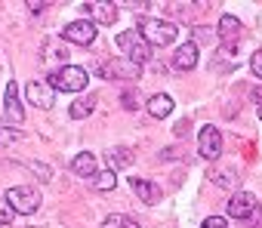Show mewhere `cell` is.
<instances>
[{"label":"cell","instance_id":"cell-1","mask_svg":"<svg viewBox=\"0 0 262 228\" xmlns=\"http://www.w3.org/2000/svg\"><path fill=\"white\" fill-rule=\"evenodd\" d=\"M114 43H117V50H120L129 62H136V65H145V62L151 59V43L139 34V28H136V31H120V34L114 37Z\"/></svg>","mask_w":262,"mask_h":228},{"label":"cell","instance_id":"cell-2","mask_svg":"<svg viewBox=\"0 0 262 228\" xmlns=\"http://www.w3.org/2000/svg\"><path fill=\"white\" fill-rule=\"evenodd\" d=\"M139 34L151 43V47H170L176 37H179V28L173 22H164V19H139Z\"/></svg>","mask_w":262,"mask_h":228},{"label":"cell","instance_id":"cell-3","mask_svg":"<svg viewBox=\"0 0 262 228\" xmlns=\"http://www.w3.org/2000/svg\"><path fill=\"white\" fill-rule=\"evenodd\" d=\"M47 80H50L53 89H59V93H80V89L90 83V74H86V68H80V65H65V68H56Z\"/></svg>","mask_w":262,"mask_h":228},{"label":"cell","instance_id":"cell-4","mask_svg":"<svg viewBox=\"0 0 262 228\" xmlns=\"http://www.w3.org/2000/svg\"><path fill=\"white\" fill-rule=\"evenodd\" d=\"M99 74L105 77V80H136L139 74H142V65H136V62H129L126 56H120V59H111V62H102L99 65Z\"/></svg>","mask_w":262,"mask_h":228},{"label":"cell","instance_id":"cell-5","mask_svg":"<svg viewBox=\"0 0 262 228\" xmlns=\"http://www.w3.org/2000/svg\"><path fill=\"white\" fill-rule=\"evenodd\" d=\"M4 197H7L10 207H13L16 213H22V216H31V213L40 207V194H37V188H28V185H16V188H10Z\"/></svg>","mask_w":262,"mask_h":228},{"label":"cell","instance_id":"cell-6","mask_svg":"<svg viewBox=\"0 0 262 228\" xmlns=\"http://www.w3.org/2000/svg\"><path fill=\"white\" fill-rule=\"evenodd\" d=\"M216 37L222 40V56H228V53H234L237 50V43H241V22L234 19V16H222L219 19V25H216Z\"/></svg>","mask_w":262,"mask_h":228},{"label":"cell","instance_id":"cell-7","mask_svg":"<svg viewBox=\"0 0 262 228\" xmlns=\"http://www.w3.org/2000/svg\"><path fill=\"white\" fill-rule=\"evenodd\" d=\"M62 40L77 43V47H90V43L96 40V22H90V19H74V22H68L65 31H62Z\"/></svg>","mask_w":262,"mask_h":228},{"label":"cell","instance_id":"cell-8","mask_svg":"<svg viewBox=\"0 0 262 228\" xmlns=\"http://www.w3.org/2000/svg\"><path fill=\"white\" fill-rule=\"evenodd\" d=\"M198 151H201L204 161H219V157H222V133H219L213 124H207V127L198 133Z\"/></svg>","mask_w":262,"mask_h":228},{"label":"cell","instance_id":"cell-9","mask_svg":"<svg viewBox=\"0 0 262 228\" xmlns=\"http://www.w3.org/2000/svg\"><path fill=\"white\" fill-rule=\"evenodd\" d=\"M256 210H259V200H256L250 191H237V194H231V200H228V207H225V213H228L231 219H237V222H247Z\"/></svg>","mask_w":262,"mask_h":228},{"label":"cell","instance_id":"cell-10","mask_svg":"<svg viewBox=\"0 0 262 228\" xmlns=\"http://www.w3.org/2000/svg\"><path fill=\"white\" fill-rule=\"evenodd\" d=\"M80 10L90 16V22L96 25H114L117 19V4H111V0H93V4H80Z\"/></svg>","mask_w":262,"mask_h":228},{"label":"cell","instance_id":"cell-11","mask_svg":"<svg viewBox=\"0 0 262 228\" xmlns=\"http://www.w3.org/2000/svg\"><path fill=\"white\" fill-rule=\"evenodd\" d=\"M25 93H28V102L37 105V108H43V111L56 105V89H53L50 80H31Z\"/></svg>","mask_w":262,"mask_h":228},{"label":"cell","instance_id":"cell-12","mask_svg":"<svg viewBox=\"0 0 262 228\" xmlns=\"http://www.w3.org/2000/svg\"><path fill=\"white\" fill-rule=\"evenodd\" d=\"M7 121L16 127V124H22L25 121V108H22V99H19V86H16V80L7 86Z\"/></svg>","mask_w":262,"mask_h":228},{"label":"cell","instance_id":"cell-13","mask_svg":"<svg viewBox=\"0 0 262 228\" xmlns=\"http://www.w3.org/2000/svg\"><path fill=\"white\" fill-rule=\"evenodd\" d=\"M194 65H198V43L188 40V43H182V47L173 53V68H176V71H191Z\"/></svg>","mask_w":262,"mask_h":228},{"label":"cell","instance_id":"cell-14","mask_svg":"<svg viewBox=\"0 0 262 228\" xmlns=\"http://www.w3.org/2000/svg\"><path fill=\"white\" fill-rule=\"evenodd\" d=\"M40 56H43V62H50V65H56V62L68 65V47H65V40H59V37H50V40L43 43Z\"/></svg>","mask_w":262,"mask_h":228},{"label":"cell","instance_id":"cell-15","mask_svg":"<svg viewBox=\"0 0 262 228\" xmlns=\"http://www.w3.org/2000/svg\"><path fill=\"white\" fill-rule=\"evenodd\" d=\"M129 188H133V194L142 200V203H158L161 200V188L148 179H129Z\"/></svg>","mask_w":262,"mask_h":228},{"label":"cell","instance_id":"cell-16","mask_svg":"<svg viewBox=\"0 0 262 228\" xmlns=\"http://www.w3.org/2000/svg\"><path fill=\"white\" fill-rule=\"evenodd\" d=\"M71 170H74L77 176H83V179H93V176H99V161H96V154L80 151V154L71 161Z\"/></svg>","mask_w":262,"mask_h":228},{"label":"cell","instance_id":"cell-17","mask_svg":"<svg viewBox=\"0 0 262 228\" xmlns=\"http://www.w3.org/2000/svg\"><path fill=\"white\" fill-rule=\"evenodd\" d=\"M170 111H173V99L167 93H155L148 99V114H151V118H167Z\"/></svg>","mask_w":262,"mask_h":228},{"label":"cell","instance_id":"cell-18","mask_svg":"<svg viewBox=\"0 0 262 228\" xmlns=\"http://www.w3.org/2000/svg\"><path fill=\"white\" fill-rule=\"evenodd\" d=\"M133 164V148H126V145H120V148H111L108 151V167L117 173V170H123V167H129Z\"/></svg>","mask_w":262,"mask_h":228},{"label":"cell","instance_id":"cell-19","mask_svg":"<svg viewBox=\"0 0 262 228\" xmlns=\"http://www.w3.org/2000/svg\"><path fill=\"white\" fill-rule=\"evenodd\" d=\"M93 108H96V96H83V99H74L71 102L68 114H71L74 121H83V118H90V114H93Z\"/></svg>","mask_w":262,"mask_h":228},{"label":"cell","instance_id":"cell-20","mask_svg":"<svg viewBox=\"0 0 262 228\" xmlns=\"http://www.w3.org/2000/svg\"><path fill=\"white\" fill-rule=\"evenodd\" d=\"M210 179H213L219 188H228V191H234V194H237L241 179H237V173H234V170H213V173H210Z\"/></svg>","mask_w":262,"mask_h":228},{"label":"cell","instance_id":"cell-21","mask_svg":"<svg viewBox=\"0 0 262 228\" xmlns=\"http://www.w3.org/2000/svg\"><path fill=\"white\" fill-rule=\"evenodd\" d=\"M90 185H93L96 191H114V185H117V173H114V170H105V173L93 176Z\"/></svg>","mask_w":262,"mask_h":228},{"label":"cell","instance_id":"cell-22","mask_svg":"<svg viewBox=\"0 0 262 228\" xmlns=\"http://www.w3.org/2000/svg\"><path fill=\"white\" fill-rule=\"evenodd\" d=\"M99 228H139V222H133L129 216H123V213H114V216H105Z\"/></svg>","mask_w":262,"mask_h":228},{"label":"cell","instance_id":"cell-23","mask_svg":"<svg viewBox=\"0 0 262 228\" xmlns=\"http://www.w3.org/2000/svg\"><path fill=\"white\" fill-rule=\"evenodd\" d=\"M13 213H16V210L10 207V200H7V197H0V228H7V225L13 222Z\"/></svg>","mask_w":262,"mask_h":228},{"label":"cell","instance_id":"cell-24","mask_svg":"<svg viewBox=\"0 0 262 228\" xmlns=\"http://www.w3.org/2000/svg\"><path fill=\"white\" fill-rule=\"evenodd\" d=\"M213 37H216V31L213 28H194V43H213Z\"/></svg>","mask_w":262,"mask_h":228},{"label":"cell","instance_id":"cell-25","mask_svg":"<svg viewBox=\"0 0 262 228\" xmlns=\"http://www.w3.org/2000/svg\"><path fill=\"white\" fill-rule=\"evenodd\" d=\"M28 167H31V170L40 176V182H50V179H53V170H50L47 164H37V161H34V164H28Z\"/></svg>","mask_w":262,"mask_h":228},{"label":"cell","instance_id":"cell-26","mask_svg":"<svg viewBox=\"0 0 262 228\" xmlns=\"http://www.w3.org/2000/svg\"><path fill=\"white\" fill-rule=\"evenodd\" d=\"M250 71H253V74L262 80V50H256V53L250 56Z\"/></svg>","mask_w":262,"mask_h":228},{"label":"cell","instance_id":"cell-27","mask_svg":"<svg viewBox=\"0 0 262 228\" xmlns=\"http://www.w3.org/2000/svg\"><path fill=\"white\" fill-rule=\"evenodd\" d=\"M120 102H123V108H126V111H136V108H139V105H136L139 99H136V93H133V89H126V93L120 96Z\"/></svg>","mask_w":262,"mask_h":228},{"label":"cell","instance_id":"cell-28","mask_svg":"<svg viewBox=\"0 0 262 228\" xmlns=\"http://www.w3.org/2000/svg\"><path fill=\"white\" fill-rule=\"evenodd\" d=\"M201 228H228V222H225V216H207Z\"/></svg>","mask_w":262,"mask_h":228},{"label":"cell","instance_id":"cell-29","mask_svg":"<svg viewBox=\"0 0 262 228\" xmlns=\"http://www.w3.org/2000/svg\"><path fill=\"white\" fill-rule=\"evenodd\" d=\"M244 225H247V228H262V207H259V210H256V213L244 222Z\"/></svg>","mask_w":262,"mask_h":228},{"label":"cell","instance_id":"cell-30","mask_svg":"<svg viewBox=\"0 0 262 228\" xmlns=\"http://www.w3.org/2000/svg\"><path fill=\"white\" fill-rule=\"evenodd\" d=\"M25 7H28V10H31V13H34V16H37V13H43V10H47V4H37V0H28V4H25Z\"/></svg>","mask_w":262,"mask_h":228},{"label":"cell","instance_id":"cell-31","mask_svg":"<svg viewBox=\"0 0 262 228\" xmlns=\"http://www.w3.org/2000/svg\"><path fill=\"white\" fill-rule=\"evenodd\" d=\"M185 130H188V121H179V124H176V133H179V136H182V133H185Z\"/></svg>","mask_w":262,"mask_h":228},{"label":"cell","instance_id":"cell-32","mask_svg":"<svg viewBox=\"0 0 262 228\" xmlns=\"http://www.w3.org/2000/svg\"><path fill=\"white\" fill-rule=\"evenodd\" d=\"M259 121H262V105H259Z\"/></svg>","mask_w":262,"mask_h":228},{"label":"cell","instance_id":"cell-33","mask_svg":"<svg viewBox=\"0 0 262 228\" xmlns=\"http://www.w3.org/2000/svg\"><path fill=\"white\" fill-rule=\"evenodd\" d=\"M31 228H40V225H31Z\"/></svg>","mask_w":262,"mask_h":228}]
</instances>
